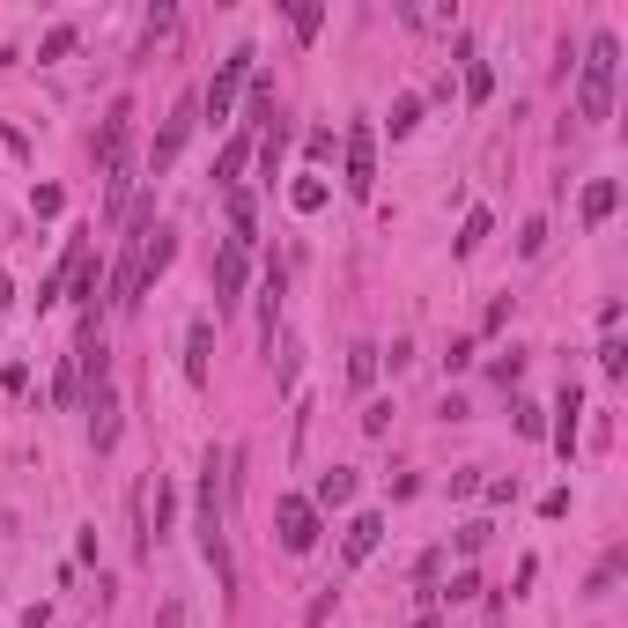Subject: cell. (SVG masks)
Masks as SVG:
<instances>
[{
	"mask_svg": "<svg viewBox=\"0 0 628 628\" xmlns=\"http://www.w3.org/2000/svg\"><path fill=\"white\" fill-rule=\"evenodd\" d=\"M540 244H547V222L532 215V222H525V237H518V252H525V259H540Z\"/></svg>",
	"mask_w": 628,
	"mask_h": 628,
	"instance_id": "484cf974",
	"label": "cell"
},
{
	"mask_svg": "<svg viewBox=\"0 0 628 628\" xmlns=\"http://www.w3.org/2000/svg\"><path fill=\"white\" fill-rule=\"evenodd\" d=\"M599 370H606V377L628 370V348H621V340H606V348H599Z\"/></svg>",
	"mask_w": 628,
	"mask_h": 628,
	"instance_id": "4316f807",
	"label": "cell"
},
{
	"mask_svg": "<svg viewBox=\"0 0 628 628\" xmlns=\"http://www.w3.org/2000/svg\"><path fill=\"white\" fill-rule=\"evenodd\" d=\"M414 119H422V97H392V141L414 133Z\"/></svg>",
	"mask_w": 628,
	"mask_h": 628,
	"instance_id": "603a6c76",
	"label": "cell"
},
{
	"mask_svg": "<svg viewBox=\"0 0 628 628\" xmlns=\"http://www.w3.org/2000/svg\"><path fill=\"white\" fill-rule=\"evenodd\" d=\"M170 259H178V237H170V230H163V222H156V230H148V244H141V289H148V281H156V274H163V266H170Z\"/></svg>",
	"mask_w": 628,
	"mask_h": 628,
	"instance_id": "5bb4252c",
	"label": "cell"
},
{
	"mask_svg": "<svg viewBox=\"0 0 628 628\" xmlns=\"http://www.w3.org/2000/svg\"><path fill=\"white\" fill-rule=\"evenodd\" d=\"M289 23H296V37H318V23H326V8H318V0H303V8H289Z\"/></svg>",
	"mask_w": 628,
	"mask_h": 628,
	"instance_id": "cb8c5ba5",
	"label": "cell"
},
{
	"mask_svg": "<svg viewBox=\"0 0 628 628\" xmlns=\"http://www.w3.org/2000/svg\"><path fill=\"white\" fill-rule=\"evenodd\" d=\"M614 207H621V185H614V178H592V185H584V193H577V215L592 222V230H599L606 215H614Z\"/></svg>",
	"mask_w": 628,
	"mask_h": 628,
	"instance_id": "7c38bea8",
	"label": "cell"
},
{
	"mask_svg": "<svg viewBox=\"0 0 628 628\" xmlns=\"http://www.w3.org/2000/svg\"><path fill=\"white\" fill-rule=\"evenodd\" d=\"M614 74H621V37L599 30L584 45V82H577V119L584 126H606L614 119Z\"/></svg>",
	"mask_w": 628,
	"mask_h": 628,
	"instance_id": "7a4b0ae2",
	"label": "cell"
},
{
	"mask_svg": "<svg viewBox=\"0 0 628 628\" xmlns=\"http://www.w3.org/2000/svg\"><path fill=\"white\" fill-rule=\"evenodd\" d=\"M67 52H74V23H52L45 45H37V60H67Z\"/></svg>",
	"mask_w": 628,
	"mask_h": 628,
	"instance_id": "7402d4cb",
	"label": "cell"
},
{
	"mask_svg": "<svg viewBox=\"0 0 628 628\" xmlns=\"http://www.w3.org/2000/svg\"><path fill=\"white\" fill-rule=\"evenodd\" d=\"M481 237H488V207H473L466 230H459V252H481Z\"/></svg>",
	"mask_w": 628,
	"mask_h": 628,
	"instance_id": "d4e9b609",
	"label": "cell"
},
{
	"mask_svg": "<svg viewBox=\"0 0 628 628\" xmlns=\"http://www.w3.org/2000/svg\"><path fill=\"white\" fill-rule=\"evenodd\" d=\"M348 503H355V466L318 473V496H311V510H348Z\"/></svg>",
	"mask_w": 628,
	"mask_h": 628,
	"instance_id": "4fadbf2b",
	"label": "cell"
},
{
	"mask_svg": "<svg viewBox=\"0 0 628 628\" xmlns=\"http://www.w3.org/2000/svg\"><path fill=\"white\" fill-rule=\"evenodd\" d=\"M377 540H385V518H377V510H355L348 532H340V555H348V562H370Z\"/></svg>",
	"mask_w": 628,
	"mask_h": 628,
	"instance_id": "30bf717a",
	"label": "cell"
},
{
	"mask_svg": "<svg viewBox=\"0 0 628 628\" xmlns=\"http://www.w3.org/2000/svg\"><path fill=\"white\" fill-rule=\"evenodd\" d=\"M156 628H185V599H163V621Z\"/></svg>",
	"mask_w": 628,
	"mask_h": 628,
	"instance_id": "f546056e",
	"label": "cell"
},
{
	"mask_svg": "<svg viewBox=\"0 0 628 628\" xmlns=\"http://www.w3.org/2000/svg\"><path fill=\"white\" fill-rule=\"evenodd\" d=\"M326 200H333V193H326V178H296V185H289V207H296V215H318Z\"/></svg>",
	"mask_w": 628,
	"mask_h": 628,
	"instance_id": "ac0fdd59",
	"label": "cell"
},
{
	"mask_svg": "<svg viewBox=\"0 0 628 628\" xmlns=\"http://www.w3.org/2000/svg\"><path fill=\"white\" fill-rule=\"evenodd\" d=\"M222 481H230V451L207 444V459H200V496H193V540H200L207 569H215V584H222V592H237V555H230V518H222Z\"/></svg>",
	"mask_w": 628,
	"mask_h": 628,
	"instance_id": "6da1fadb",
	"label": "cell"
},
{
	"mask_svg": "<svg viewBox=\"0 0 628 628\" xmlns=\"http://www.w3.org/2000/svg\"><path fill=\"white\" fill-rule=\"evenodd\" d=\"M621 569H628V555L614 547V555H606V562L592 569V584H584V592H592V599H606V592H614V577H621Z\"/></svg>",
	"mask_w": 628,
	"mask_h": 628,
	"instance_id": "ffe728a7",
	"label": "cell"
},
{
	"mask_svg": "<svg viewBox=\"0 0 628 628\" xmlns=\"http://www.w3.org/2000/svg\"><path fill=\"white\" fill-rule=\"evenodd\" d=\"M244 156H252V133H237L230 148H222V163H215V185H237V170H244Z\"/></svg>",
	"mask_w": 628,
	"mask_h": 628,
	"instance_id": "d6986e66",
	"label": "cell"
},
{
	"mask_svg": "<svg viewBox=\"0 0 628 628\" xmlns=\"http://www.w3.org/2000/svg\"><path fill=\"white\" fill-rule=\"evenodd\" d=\"M8 303H15V281H8V274H0V311H8Z\"/></svg>",
	"mask_w": 628,
	"mask_h": 628,
	"instance_id": "4dcf8cb0",
	"label": "cell"
},
{
	"mask_svg": "<svg viewBox=\"0 0 628 628\" xmlns=\"http://www.w3.org/2000/svg\"><path fill=\"white\" fill-rule=\"evenodd\" d=\"M244 259H252V230H230V244L215 252V318L244 303Z\"/></svg>",
	"mask_w": 628,
	"mask_h": 628,
	"instance_id": "3957f363",
	"label": "cell"
},
{
	"mask_svg": "<svg viewBox=\"0 0 628 628\" xmlns=\"http://www.w3.org/2000/svg\"><path fill=\"white\" fill-rule=\"evenodd\" d=\"M193 119H200V97H178V111H170L163 133H156V156H148V170H170V163H178V148H185V133H193Z\"/></svg>",
	"mask_w": 628,
	"mask_h": 628,
	"instance_id": "ba28073f",
	"label": "cell"
},
{
	"mask_svg": "<svg viewBox=\"0 0 628 628\" xmlns=\"http://www.w3.org/2000/svg\"><path fill=\"white\" fill-rule=\"evenodd\" d=\"M370 377H377V348L363 340V348L348 355V385H355V392H370Z\"/></svg>",
	"mask_w": 628,
	"mask_h": 628,
	"instance_id": "44dd1931",
	"label": "cell"
},
{
	"mask_svg": "<svg viewBox=\"0 0 628 628\" xmlns=\"http://www.w3.org/2000/svg\"><path fill=\"white\" fill-rule=\"evenodd\" d=\"M274 532H281L289 555H311V547H318V510L303 503V496H281L274 503Z\"/></svg>",
	"mask_w": 628,
	"mask_h": 628,
	"instance_id": "8992f818",
	"label": "cell"
},
{
	"mask_svg": "<svg viewBox=\"0 0 628 628\" xmlns=\"http://www.w3.org/2000/svg\"><path fill=\"white\" fill-rule=\"evenodd\" d=\"M577 414H584L577 385H562V399H555V451H562V459H569V444H577Z\"/></svg>",
	"mask_w": 628,
	"mask_h": 628,
	"instance_id": "9a60e30c",
	"label": "cell"
},
{
	"mask_svg": "<svg viewBox=\"0 0 628 628\" xmlns=\"http://www.w3.org/2000/svg\"><path fill=\"white\" fill-rule=\"evenodd\" d=\"M274 318H281V266H266V289H259V333L274 348Z\"/></svg>",
	"mask_w": 628,
	"mask_h": 628,
	"instance_id": "e0dca14e",
	"label": "cell"
},
{
	"mask_svg": "<svg viewBox=\"0 0 628 628\" xmlns=\"http://www.w3.org/2000/svg\"><path fill=\"white\" fill-rule=\"evenodd\" d=\"M252 60H259V52H252V45H237V52H230V60H222V74H215V82H207V97H200V111H207V119H215V126H222V119H230V104H237V89H244V82H252Z\"/></svg>",
	"mask_w": 628,
	"mask_h": 628,
	"instance_id": "5b68a950",
	"label": "cell"
},
{
	"mask_svg": "<svg viewBox=\"0 0 628 628\" xmlns=\"http://www.w3.org/2000/svg\"><path fill=\"white\" fill-rule=\"evenodd\" d=\"M518 436H547V414L540 407H518Z\"/></svg>",
	"mask_w": 628,
	"mask_h": 628,
	"instance_id": "f1b7e54d",
	"label": "cell"
},
{
	"mask_svg": "<svg viewBox=\"0 0 628 628\" xmlns=\"http://www.w3.org/2000/svg\"><path fill=\"white\" fill-rule=\"evenodd\" d=\"M385 422H392V407H385V399H370V407H363V429H370V436H385Z\"/></svg>",
	"mask_w": 628,
	"mask_h": 628,
	"instance_id": "83f0119b",
	"label": "cell"
},
{
	"mask_svg": "<svg viewBox=\"0 0 628 628\" xmlns=\"http://www.w3.org/2000/svg\"><path fill=\"white\" fill-rule=\"evenodd\" d=\"M207 355H215V326L193 318V326H185V377H193V385H207Z\"/></svg>",
	"mask_w": 628,
	"mask_h": 628,
	"instance_id": "8fae6325",
	"label": "cell"
},
{
	"mask_svg": "<svg viewBox=\"0 0 628 628\" xmlns=\"http://www.w3.org/2000/svg\"><path fill=\"white\" fill-rule=\"evenodd\" d=\"M340 156H348V178H340V185H348L355 200H370V193H377V126L355 119L348 141H340Z\"/></svg>",
	"mask_w": 628,
	"mask_h": 628,
	"instance_id": "277c9868",
	"label": "cell"
},
{
	"mask_svg": "<svg viewBox=\"0 0 628 628\" xmlns=\"http://www.w3.org/2000/svg\"><path fill=\"white\" fill-rule=\"evenodd\" d=\"M126 133H133V104L119 97V104L104 111V133H97V163H104V170H119V163H126Z\"/></svg>",
	"mask_w": 628,
	"mask_h": 628,
	"instance_id": "9c48e42d",
	"label": "cell"
},
{
	"mask_svg": "<svg viewBox=\"0 0 628 628\" xmlns=\"http://www.w3.org/2000/svg\"><path fill=\"white\" fill-rule=\"evenodd\" d=\"M111 444H119V385L97 377L89 385V451H111Z\"/></svg>",
	"mask_w": 628,
	"mask_h": 628,
	"instance_id": "52a82bcc",
	"label": "cell"
},
{
	"mask_svg": "<svg viewBox=\"0 0 628 628\" xmlns=\"http://www.w3.org/2000/svg\"><path fill=\"white\" fill-rule=\"evenodd\" d=\"M459 60H466V104H488L496 97V74H488V60L473 45H459Z\"/></svg>",
	"mask_w": 628,
	"mask_h": 628,
	"instance_id": "2e32d148",
	"label": "cell"
}]
</instances>
